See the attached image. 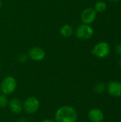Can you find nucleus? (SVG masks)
Listing matches in <instances>:
<instances>
[{
    "mask_svg": "<svg viewBox=\"0 0 121 122\" xmlns=\"http://www.w3.org/2000/svg\"><path fill=\"white\" fill-rule=\"evenodd\" d=\"M97 12L93 8L89 7L85 9L81 14V19L83 24L90 25L96 19Z\"/></svg>",
    "mask_w": 121,
    "mask_h": 122,
    "instance_id": "obj_6",
    "label": "nucleus"
},
{
    "mask_svg": "<svg viewBox=\"0 0 121 122\" xmlns=\"http://www.w3.org/2000/svg\"><path fill=\"white\" fill-rule=\"evenodd\" d=\"M78 114L76 110L71 106H63L55 113V122H76Z\"/></svg>",
    "mask_w": 121,
    "mask_h": 122,
    "instance_id": "obj_1",
    "label": "nucleus"
},
{
    "mask_svg": "<svg viewBox=\"0 0 121 122\" xmlns=\"http://www.w3.org/2000/svg\"><path fill=\"white\" fill-rule=\"evenodd\" d=\"M9 104V99L7 97V95L1 93L0 94V107L1 108H5Z\"/></svg>",
    "mask_w": 121,
    "mask_h": 122,
    "instance_id": "obj_13",
    "label": "nucleus"
},
{
    "mask_svg": "<svg viewBox=\"0 0 121 122\" xmlns=\"http://www.w3.org/2000/svg\"><path fill=\"white\" fill-rule=\"evenodd\" d=\"M73 33L74 29L71 24H66L60 28V34L63 37H70L73 34Z\"/></svg>",
    "mask_w": 121,
    "mask_h": 122,
    "instance_id": "obj_11",
    "label": "nucleus"
},
{
    "mask_svg": "<svg viewBox=\"0 0 121 122\" xmlns=\"http://www.w3.org/2000/svg\"><path fill=\"white\" fill-rule=\"evenodd\" d=\"M17 82L15 78L11 76H6L3 79L0 84V89L1 93L8 95L12 94L16 89Z\"/></svg>",
    "mask_w": 121,
    "mask_h": 122,
    "instance_id": "obj_2",
    "label": "nucleus"
},
{
    "mask_svg": "<svg viewBox=\"0 0 121 122\" xmlns=\"http://www.w3.org/2000/svg\"><path fill=\"white\" fill-rule=\"evenodd\" d=\"M16 122H26V120L25 119H24V118H21V119H19Z\"/></svg>",
    "mask_w": 121,
    "mask_h": 122,
    "instance_id": "obj_17",
    "label": "nucleus"
},
{
    "mask_svg": "<svg viewBox=\"0 0 121 122\" xmlns=\"http://www.w3.org/2000/svg\"><path fill=\"white\" fill-rule=\"evenodd\" d=\"M94 34L93 29L88 24H82L77 26L75 31L76 36L82 41H86L90 39Z\"/></svg>",
    "mask_w": 121,
    "mask_h": 122,
    "instance_id": "obj_3",
    "label": "nucleus"
},
{
    "mask_svg": "<svg viewBox=\"0 0 121 122\" xmlns=\"http://www.w3.org/2000/svg\"><path fill=\"white\" fill-rule=\"evenodd\" d=\"M107 91L113 97H121V83L118 81H111L107 86Z\"/></svg>",
    "mask_w": 121,
    "mask_h": 122,
    "instance_id": "obj_8",
    "label": "nucleus"
},
{
    "mask_svg": "<svg viewBox=\"0 0 121 122\" xmlns=\"http://www.w3.org/2000/svg\"><path fill=\"white\" fill-rule=\"evenodd\" d=\"M115 51H116V52L118 54H119L120 56H121V44H117V45L116 46V47H115Z\"/></svg>",
    "mask_w": 121,
    "mask_h": 122,
    "instance_id": "obj_16",
    "label": "nucleus"
},
{
    "mask_svg": "<svg viewBox=\"0 0 121 122\" xmlns=\"http://www.w3.org/2000/svg\"><path fill=\"white\" fill-rule=\"evenodd\" d=\"M111 1H113V2H118V1H120L121 0H109Z\"/></svg>",
    "mask_w": 121,
    "mask_h": 122,
    "instance_id": "obj_19",
    "label": "nucleus"
},
{
    "mask_svg": "<svg viewBox=\"0 0 121 122\" xmlns=\"http://www.w3.org/2000/svg\"><path fill=\"white\" fill-rule=\"evenodd\" d=\"M119 66H120V67H121V58L120 59V60H119Z\"/></svg>",
    "mask_w": 121,
    "mask_h": 122,
    "instance_id": "obj_20",
    "label": "nucleus"
},
{
    "mask_svg": "<svg viewBox=\"0 0 121 122\" xmlns=\"http://www.w3.org/2000/svg\"><path fill=\"white\" fill-rule=\"evenodd\" d=\"M28 57L34 61H41L46 57V51L39 46H34L29 50Z\"/></svg>",
    "mask_w": 121,
    "mask_h": 122,
    "instance_id": "obj_7",
    "label": "nucleus"
},
{
    "mask_svg": "<svg viewBox=\"0 0 121 122\" xmlns=\"http://www.w3.org/2000/svg\"><path fill=\"white\" fill-rule=\"evenodd\" d=\"M107 8V5L106 3L103 1H98L95 4L94 6V9L96 10V11L98 13H102L103 11H105V10Z\"/></svg>",
    "mask_w": 121,
    "mask_h": 122,
    "instance_id": "obj_12",
    "label": "nucleus"
},
{
    "mask_svg": "<svg viewBox=\"0 0 121 122\" xmlns=\"http://www.w3.org/2000/svg\"><path fill=\"white\" fill-rule=\"evenodd\" d=\"M106 89V85L104 83H102V82H100V83H98L95 85L94 86V91L95 92H96L97 94H102Z\"/></svg>",
    "mask_w": 121,
    "mask_h": 122,
    "instance_id": "obj_14",
    "label": "nucleus"
},
{
    "mask_svg": "<svg viewBox=\"0 0 121 122\" xmlns=\"http://www.w3.org/2000/svg\"><path fill=\"white\" fill-rule=\"evenodd\" d=\"M88 117L90 122H101L104 119V114L100 109H92L88 112Z\"/></svg>",
    "mask_w": 121,
    "mask_h": 122,
    "instance_id": "obj_9",
    "label": "nucleus"
},
{
    "mask_svg": "<svg viewBox=\"0 0 121 122\" xmlns=\"http://www.w3.org/2000/svg\"><path fill=\"white\" fill-rule=\"evenodd\" d=\"M110 51V46L107 42L105 41H101L96 44L91 50L92 54L99 59H104L107 57L109 55Z\"/></svg>",
    "mask_w": 121,
    "mask_h": 122,
    "instance_id": "obj_4",
    "label": "nucleus"
},
{
    "mask_svg": "<svg viewBox=\"0 0 121 122\" xmlns=\"http://www.w3.org/2000/svg\"><path fill=\"white\" fill-rule=\"evenodd\" d=\"M9 107L10 111L15 114H19L23 110V104L20 99L14 98L9 102Z\"/></svg>",
    "mask_w": 121,
    "mask_h": 122,
    "instance_id": "obj_10",
    "label": "nucleus"
},
{
    "mask_svg": "<svg viewBox=\"0 0 121 122\" xmlns=\"http://www.w3.org/2000/svg\"><path fill=\"white\" fill-rule=\"evenodd\" d=\"M27 58H28V56L24 54H21L18 56V58H17V60L20 62V63H24L27 60Z\"/></svg>",
    "mask_w": 121,
    "mask_h": 122,
    "instance_id": "obj_15",
    "label": "nucleus"
},
{
    "mask_svg": "<svg viewBox=\"0 0 121 122\" xmlns=\"http://www.w3.org/2000/svg\"><path fill=\"white\" fill-rule=\"evenodd\" d=\"M0 67H1V62H0Z\"/></svg>",
    "mask_w": 121,
    "mask_h": 122,
    "instance_id": "obj_22",
    "label": "nucleus"
},
{
    "mask_svg": "<svg viewBox=\"0 0 121 122\" xmlns=\"http://www.w3.org/2000/svg\"><path fill=\"white\" fill-rule=\"evenodd\" d=\"M40 102L39 99L34 97H30L27 98L23 104V109L26 113L29 114H35L39 109Z\"/></svg>",
    "mask_w": 121,
    "mask_h": 122,
    "instance_id": "obj_5",
    "label": "nucleus"
},
{
    "mask_svg": "<svg viewBox=\"0 0 121 122\" xmlns=\"http://www.w3.org/2000/svg\"><path fill=\"white\" fill-rule=\"evenodd\" d=\"M1 7V0H0V9Z\"/></svg>",
    "mask_w": 121,
    "mask_h": 122,
    "instance_id": "obj_21",
    "label": "nucleus"
},
{
    "mask_svg": "<svg viewBox=\"0 0 121 122\" xmlns=\"http://www.w3.org/2000/svg\"><path fill=\"white\" fill-rule=\"evenodd\" d=\"M41 122H53V121H52V120H51V119H44V120L41 121Z\"/></svg>",
    "mask_w": 121,
    "mask_h": 122,
    "instance_id": "obj_18",
    "label": "nucleus"
}]
</instances>
